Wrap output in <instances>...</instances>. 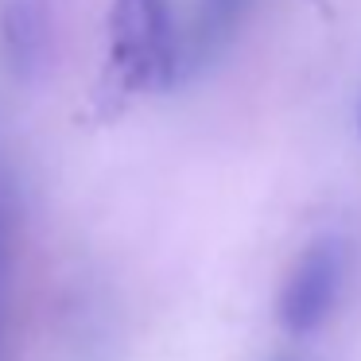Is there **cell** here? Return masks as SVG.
Masks as SVG:
<instances>
[{
  "label": "cell",
  "mask_w": 361,
  "mask_h": 361,
  "mask_svg": "<svg viewBox=\"0 0 361 361\" xmlns=\"http://www.w3.org/2000/svg\"><path fill=\"white\" fill-rule=\"evenodd\" d=\"M179 71V27L171 0H113L109 51H105L102 97L128 105L140 94L175 86Z\"/></svg>",
  "instance_id": "1"
},
{
  "label": "cell",
  "mask_w": 361,
  "mask_h": 361,
  "mask_svg": "<svg viewBox=\"0 0 361 361\" xmlns=\"http://www.w3.org/2000/svg\"><path fill=\"white\" fill-rule=\"evenodd\" d=\"M345 272H350L345 241L342 237H319L283 280L280 299H276V322L295 338L314 334L334 314L345 291Z\"/></svg>",
  "instance_id": "2"
},
{
  "label": "cell",
  "mask_w": 361,
  "mask_h": 361,
  "mask_svg": "<svg viewBox=\"0 0 361 361\" xmlns=\"http://www.w3.org/2000/svg\"><path fill=\"white\" fill-rule=\"evenodd\" d=\"M257 0H198L187 32H179V71L175 82L198 78L202 71L221 63L237 43L241 27L249 24Z\"/></svg>",
  "instance_id": "3"
},
{
  "label": "cell",
  "mask_w": 361,
  "mask_h": 361,
  "mask_svg": "<svg viewBox=\"0 0 361 361\" xmlns=\"http://www.w3.org/2000/svg\"><path fill=\"white\" fill-rule=\"evenodd\" d=\"M55 12L51 0H0V63L16 82H35L51 63Z\"/></svg>",
  "instance_id": "4"
},
{
  "label": "cell",
  "mask_w": 361,
  "mask_h": 361,
  "mask_svg": "<svg viewBox=\"0 0 361 361\" xmlns=\"http://www.w3.org/2000/svg\"><path fill=\"white\" fill-rule=\"evenodd\" d=\"M357 133H361V113H357Z\"/></svg>",
  "instance_id": "5"
}]
</instances>
